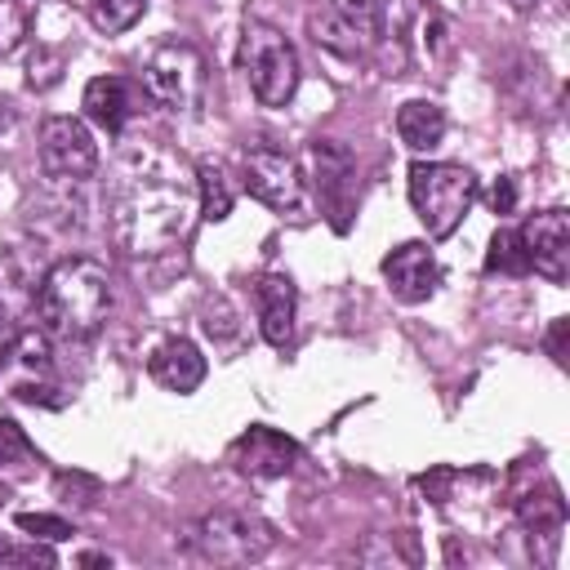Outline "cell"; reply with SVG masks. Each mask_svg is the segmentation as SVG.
<instances>
[{
	"mask_svg": "<svg viewBox=\"0 0 570 570\" xmlns=\"http://www.w3.org/2000/svg\"><path fill=\"white\" fill-rule=\"evenodd\" d=\"M142 89H147L151 102H160V107H169V111L196 107V98H200V89H205V62H200V53H196L191 45H183V40L160 45V49L151 53V62H147Z\"/></svg>",
	"mask_w": 570,
	"mask_h": 570,
	"instance_id": "ba28073f",
	"label": "cell"
},
{
	"mask_svg": "<svg viewBox=\"0 0 570 570\" xmlns=\"http://www.w3.org/2000/svg\"><path fill=\"white\" fill-rule=\"evenodd\" d=\"M517 232H521L530 272H539L543 281L561 285L570 276V214L561 205H552V209L530 214Z\"/></svg>",
	"mask_w": 570,
	"mask_h": 570,
	"instance_id": "9c48e42d",
	"label": "cell"
},
{
	"mask_svg": "<svg viewBox=\"0 0 570 570\" xmlns=\"http://www.w3.org/2000/svg\"><path fill=\"white\" fill-rule=\"evenodd\" d=\"M147 102H151L147 89L138 80H125V76H94L85 85V98H80L85 116L107 134H125L147 111Z\"/></svg>",
	"mask_w": 570,
	"mask_h": 570,
	"instance_id": "30bf717a",
	"label": "cell"
},
{
	"mask_svg": "<svg viewBox=\"0 0 570 570\" xmlns=\"http://www.w3.org/2000/svg\"><path fill=\"white\" fill-rule=\"evenodd\" d=\"M485 267L490 272H508V276H521V272H530V263H525V245H521V232H494V240H490V254H485Z\"/></svg>",
	"mask_w": 570,
	"mask_h": 570,
	"instance_id": "7402d4cb",
	"label": "cell"
},
{
	"mask_svg": "<svg viewBox=\"0 0 570 570\" xmlns=\"http://www.w3.org/2000/svg\"><path fill=\"white\" fill-rule=\"evenodd\" d=\"M205 356H200V347L191 343V338H165L156 352H151V361H147V374H151V383L156 387H165V392H178V396H187V392H196L200 383H205Z\"/></svg>",
	"mask_w": 570,
	"mask_h": 570,
	"instance_id": "5bb4252c",
	"label": "cell"
},
{
	"mask_svg": "<svg viewBox=\"0 0 570 570\" xmlns=\"http://www.w3.org/2000/svg\"><path fill=\"white\" fill-rule=\"evenodd\" d=\"M227 463H232L236 472H245V476L267 481V476H285V472L298 463V445H294L285 432L258 423V428L240 432V436L227 445Z\"/></svg>",
	"mask_w": 570,
	"mask_h": 570,
	"instance_id": "8fae6325",
	"label": "cell"
},
{
	"mask_svg": "<svg viewBox=\"0 0 570 570\" xmlns=\"http://www.w3.org/2000/svg\"><path fill=\"white\" fill-rule=\"evenodd\" d=\"M36 312L53 338H89L111 312V276L94 258H62L40 276Z\"/></svg>",
	"mask_w": 570,
	"mask_h": 570,
	"instance_id": "7a4b0ae2",
	"label": "cell"
},
{
	"mask_svg": "<svg viewBox=\"0 0 570 570\" xmlns=\"http://www.w3.org/2000/svg\"><path fill=\"white\" fill-rule=\"evenodd\" d=\"M410 205L432 240H445L459 232L468 209L476 205V174L468 165L450 160H414L410 165Z\"/></svg>",
	"mask_w": 570,
	"mask_h": 570,
	"instance_id": "3957f363",
	"label": "cell"
},
{
	"mask_svg": "<svg viewBox=\"0 0 570 570\" xmlns=\"http://www.w3.org/2000/svg\"><path fill=\"white\" fill-rule=\"evenodd\" d=\"M36 289H40L36 276H27L13 254L0 258V321H4L9 330H22L27 312L36 307Z\"/></svg>",
	"mask_w": 570,
	"mask_h": 570,
	"instance_id": "e0dca14e",
	"label": "cell"
},
{
	"mask_svg": "<svg viewBox=\"0 0 570 570\" xmlns=\"http://www.w3.org/2000/svg\"><path fill=\"white\" fill-rule=\"evenodd\" d=\"M307 27H312V40H316V45H325V49H334V53H343V58H356V53L365 49V40H361L334 9H330V13H312Z\"/></svg>",
	"mask_w": 570,
	"mask_h": 570,
	"instance_id": "ffe728a7",
	"label": "cell"
},
{
	"mask_svg": "<svg viewBox=\"0 0 570 570\" xmlns=\"http://www.w3.org/2000/svg\"><path fill=\"white\" fill-rule=\"evenodd\" d=\"M58 67H62V58H58V53L36 49V53H31V62H27V80H31L36 89H49V85L58 80Z\"/></svg>",
	"mask_w": 570,
	"mask_h": 570,
	"instance_id": "484cf974",
	"label": "cell"
},
{
	"mask_svg": "<svg viewBox=\"0 0 570 570\" xmlns=\"http://www.w3.org/2000/svg\"><path fill=\"white\" fill-rule=\"evenodd\" d=\"M396 134H401V142H405L410 151H432V147H441V138H445V111H441V102H432V98H410V102H401V111H396Z\"/></svg>",
	"mask_w": 570,
	"mask_h": 570,
	"instance_id": "2e32d148",
	"label": "cell"
},
{
	"mask_svg": "<svg viewBox=\"0 0 570 570\" xmlns=\"http://www.w3.org/2000/svg\"><path fill=\"white\" fill-rule=\"evenodd\" d=\"M142 13H147V0H85V18H89L94 31H102V36L129 31Z\"/></svg>",
	"mask_w": 570,
	"mask_h": 570,
	"instance_id": "d6986e66",
	"label": "cell"
},
{
	"mask_svg": "<svg viewBox=\"0 0 570 570\" xmlns=\"http://www.w3.org/2000/svg\"><path fill=\"white\" fill-rule=\"evenodd\" d=\"M36 468V450H31V441L22 436V428L18 423H9V419H0V476H22V472H31Z\"/></svg>",
	"mask_w": 570,
	"mask_h": 570,
	"instance_id": "44dd1931",
	"label": "cell"
},
{
	"mask_svg": "<svg viewBox=\"0 0 570 570\" xmlns=\"http://www.w3.org/2000/svg\"><path fill=\"white\" fill-rule=\"evenodd\" d=\"M307 165L316 169V191H321V200L334 209V223L343 227V205H347V178H352V156L338 147V142H330V138H316L312 147H307Z\"/></svg>",
	"mask_w": 570,
	"mask_h": 570,
	"instance_id": "9a60e30c",
	"label": "cell"
},
{
	"mask_svg": "<svg viewBox=\"0 0 570 570\" xmlns=\"http://www.w3.org/2000/svg\"><path fill=\"white\" fill-rule=\"evenodd\" d=\"M196 200H200V218H209V223H223L232 214L236 196H232V183H227L218 160H200L196 165Z\"/></svg>",
	"mask_w": 570,
	"mask_h": 570,
	"instance_id": "ac0fdd59",
	"label": "cell"
},
{
	"mask_svg": "<svg viewBox=\"0 0 570 570\" xmlns=\"http://www.w3.org/2000/svg\"><path fill=\"white\" fill-rule=\"evenodd\" d=\"M9 338H13V330L0 321V365H4V347H9Z\"/></svg>",
	"mask_w": 570,
	"mask_h": 570,
	"instance_id": "83f0119b",
	"label": "cell"
},
{
	"mask_svg": "<svg viewBox=\"0 0 570 570\" xmlns=\"http://www.w3.org/2000/svg\"><path fill=\"white\" fill-rule=\"evenodd\" d=\"M383 281L401 303H428L436 294L441 267L423 240H405L383 258Z\"/></svg>",
	"mask_w": 570,
	"mask_h": 570,
	"instance_id": "7c38bea8",
	"label": "cell"
},
{
	"mask_svg": "<svg viewBox=\"0 0 570 570\" xmlns=\"http://www.w3.org/2000/svg\"><path fill=\"white\" fill-rule=\"evenodd\" d=\"M254 307H258V330L272 347H285L294 338V316H298V289L285 272H263L254 281Z\"/></svg>",
	"mask_w": 570,
	"mask_h": 570,
	"instance_id": "4fadbf2b",
	"label": "cell"
},
{
	"mask_svg": "<svg viewBox=\"0 0 570 570\" xmlns=\"http://www.w3.org/2000/svg\"><path fill=\"white\" fill-rule=\"evenodd\" d=\"M240 67L263 107H285L298 94V53L285 31L272 22H245L240 31Z\"/></svg>",
	"mask_w": 570,
	"mask_h": 570,
	"instance_id": "277c9868",
	"label": "cell"
},
{
	"mask_svg": "<svg viewBox=\"0 0 570 570\" xmlns=\"http://www.w3.org/2000/svg\"><path fill=\"white\" fill-rule=\"evenodd\" d=\"M276 543V530L263 521V517H249V512H209L191 525L187 534V548L209 561V566H249V561H263Z\"/></svg>",
	"mask_w": 570,
	"mask_h": 570,
	"instance_id": "5b68a950",
	"label": "cell"
},
{
	"mask_svg": "<svg viewBox=\"0 0 570 570\" xmlns=\"http://www.w3.org/2000/svg\"><path fill=\"white\" fill-rule=\"evenodd\" d=\"M31 31V9L27 0H0V58L13 53Z\"/></svg>",
	"mask_w": 570,
	"mask_h": 570,
	"instance_id": "603a6c76",
	"label": "cell"
},
{
	"mask_svg": "<svg viewBox=\"0 0 570 570\" xmlns=\"http://www.w3.org/2000/svg\"><path fill=\"white\" fill-rule=\"evenodd\" d=\"M36 151H40L45 178H53V183H85L98 169V142H94L89 125L76 116H45Z\"/></svg>",
	"mask_w": 570,
	"mask_h": 570,
	"instance_id": "52a82bcc",
	"label": "cell"
},
{
	"mask_svg": "<svg viewBox=\"0 0 570 570\" xmlns=\"http://www.w3.org/2000/svg\"><path fill=\"white\" fill-rule=\"evenodd\" d=\"M490 209H494V214H512V209H517V183H512V178H499V183L490 187Z\"/></svg>",
	"mask_w": 570,
	"mask_h": 570,
	"instance_id": "4316f807",
	"label": "cell"
},
{
	"mask_svg": "<svg viewBox=\"0 0 570 570\" xmlns=\"http://www.w3.org/2000/svg\"><path fill=\"white\" fill-rule=\"evenodd\" d=\"M18 530H27L31 539H45V543H58L71 534V525L62 517H45V512H22L18 517Z\"/></svg>",
	"mask_w": 570,
	"mask_h": 570,
	"instance_id": "d4e9b609",
	"label": "cell"
},
{
	"mask_svg": "<svg viewBox=\"0 0 570 570\" xmlns=\"http://www.w3.org/2000/svg\"><path fill=\"white\" fill-rule=\"evenodd\" d=\"M0 566H58V557H53V548H45V543H9V539H0Z\"/></svg>",
	"mask_w": 570,
	"mask_h": 570,
	"instance_id": "cb8c5ba5",
	"label": "cell"
},
{
	"mask_svg": "<svg viewBox=\"0 0 570 570\" xmlns=\"http://www.w3.org/2000/svg\"><path fill=\"white\" fill-rule=\"evenodd\" d=\"M102 561H111V557H98V552H85L80 557V566H102Z\"/></svg>",
	"mask_w": 570,
	"mask_h": 570,
	"instance_id": "f546056e",
	"label": "cell"
},
{
	"mask_svg": "<svg viewBox=\"0 0 570 570\" xmlns=\"http://www.w3.org/2000/svg\"><path fill=\"white\" fill-rule=\"evenodd\" d=\"M517 13H530V9H539V0H508Z\"/></svg>",
	"mask_w": 570,
	"mask_h": 570,
	"instance_id": "f1b7e54d",
	"label": "cell"
},
{
	"mask_svg": "<svg viewBox=\"0 0 570 570\" xmlns=\"http://www.w3.org/2000/svg\"><path fill=\"white\" fill-rule=\"evenodd\" d=\"M200 214L196 169L174 151L134 147L120 156L107 187V227L125 254H165L174 249Z\"/></svg>",
	"mask_w": 570,
	"mask_h": 570,
	"instance_id": "6da1fadb",
	"label": "cell"
},
{
	"mask_svg": "<svg viewBox=\"0 0 570 570\" xmlns=\"http://www.w3.org/2000/svg\"><path fill=\"white\" fill-rule=\"evenodd\" d=\"M240 169H245V191L254 200H263L276 214H307V178L289 151L254 142L240 151Z\"/></svg>",
	"mask_w": 570,
	"mask_h": 570,
	"instance_id": "8992f818",
	"label": "cell"
}]
</instances>
